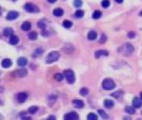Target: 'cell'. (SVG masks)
<instances>
[{"label":"cell","instance_id":"ac0fdd59","mask_svg":"<svg viewBox=\"0 0 142 120\" xmlns=\"http://www.w3.org/2000/svg\"><path fill=\"white\" fill-rule=\"evenodd\" d=\"M114 105V102H113L112 100H110V99H105L104 101V106L107 108H113Z\"/></svg>","mask_w":142,"mask_h":120},{"label":"cell","instance_id":"f1b7e54d","mask_svg":"<svg viewBox=\"0 0 142 120\" xmlns=\"http://www.w3.org/2000/svg\"><path fill=\"white\" fill-rule=\"evenodd\" d=\"M54 79H55L56 81H61L63 79V75L61 74V73H56V74L54 76Z\"/></svg>","mask_w":142,"mask_h":120},{"label":"cell","instance_id":"7dc6e473","mask_svg":"<svg viewBox=\"0 0 142 120\" xmlns=\"http://www.w3.org/2000/svg\"><path fill=\"white\" fill-rule=\"evenodd\" d=\"M141 113H142V112H141Z\"/></svg>","mask_w":142,"mask_h":120},{"label":"cell","instance_id":"5bb4252c","mask_svg":"<svg viewBox=\"0 0 142 120\" xmlns=\"http://www.w3.org/2000/svg\"><path fill=\"white\" fill-rule=\"evenodd\" d=\"M132 105L133 107L135 108H139L141 107V99H140L139 98H135L134 99H133V102H132Z\"/></svg>","mask_w":142,"mask_h":120},{"label":"cell","instance_id":"484cf974","mask_svg":"<svg viewBox=\"0 0 142 120\" xmlns=\"http://www.w3.org/2000/svg\"><path fill=\"white\" fill-rule=\"evenodd\" d=\"M87 119L88 120H97L98 119V117L97 115L94 113H90L87 116Z\"/></svg>","mask_w":142,"mask_h":120},{"label":"cell","instance_id":"603a6c76","mask_svg":"<svg viewBox=\"0 0 142 120\" xmlns=\"http://www.w3.org/2000/svg\"><path fill=\"white\" fill-rule=\"evenodd\" d=\"M101 15H102V13L99 11V10H96V11H95L93 13L92 18L95 19V20H99V19L101 17Z\"/></svg>","mask_w":142,"mask_h":120},{"label":"cell","instance_id":"277c9868","mask_svg":"<svg viewBox=\"0 0 142 120\" xmlns=\"http://www.w3.org/2000/svg\"><path fill=\"white\" fill-rule=\"evenodd\" d=\"M63 76L66 78L68 83L69 84H73L75 81V73L72 70H65L63 71Z\"/></svg>","mask_w":142,"mask_h":120},{"label":"cell","instance_id":"b9f144b4","mask_svg":"<svg viewBox=\"0 0 142 120\" xmlns=\"http://www.w3.org/2000/svg\"><path fill=\"white\" fill-rule=\"evenodd\" d=\"M115 2H116V3H122L123 0H115Z\"/></svg>","mask_w":142,"mask_h":120},{"label":"cell","instance_id":"836d02e7","mask_svg":"<svg viewBox=\"0 0 142 120\" xmlns=\"http://www.w3.org/2000/svg\"><path fill=\"white\" fill-rule=\"evenodd\" d=\"M101 4H102L103 8H107L110 6V0H103Z\"/></svg>","mask_w":142,"mask_h":120},{"label":"cell","instance_id":"ffe728a7","mask_svg":"<svg viewBox=\"0 0 142 120\" xmlns=\"http://www.w3.org/2000/svg\"><path fill=\"white\" fill-rule=\"evenodd\" d=\"M21 29L24 31H28L31 29V24L29 22V21H26V22H24L22 24V26H21Z\"/></svg>","mask_w":142,"mask_h":120},{"label":"cell","instance_id":"60d3db41","mask_svg":"<svg viewBox=\"0 0 142 120\" xmlns=\"http://www.w3.org/2000/svg\"><path fill=\"white\" fill-rule=\"evenodd\" d=\"M48 119H56V118L55 117H54V116H49V117H48Z\"/></svg>","mask_w":142,"mask_h":120},{"label":"cell","instance_id":"8fae6325","mask_svg":"<svg viewBox=\"0 0 142 120\" xmlns=\"http://www.w3.org/2000/svg\"><path fill=\"white\" fill-rule=\"evenodd\" d=\"M109 56V52L107 50H97L96 52L95 53V58H99L101 56Z\"/></svg>","mask_w":142,"mask_h":120},{"label":"cell","instance_id":"5b68a950","mask_svg":"<svg viewBox=\"0 0 142 120\" xmlns=\"http://www.w3.org/2000/svg\"><path fill=\"white\" fill-rule=\"evenodd\" d=\"M24 8V9L29 13H39V8H38V6H36L34 4L30 3H26Z\"/></svg>","mask_w":142,"mask_h":120},{"label":"cell","instance_id":"ba28073f","mask_svg":"<svg viewBox=\"0 0 142 120\" xmlns=\"http://www.w3.org/2000/svg\"><path fill=\"white\" fill-rule=\"evenodd\" d=\"M27 98H28V94H27L26 92H19V93L18 94V96H17V100H18V102H20V103L24 102L25 101L27 100Z\"/></svg>","mask_w":142,"mask_h":120},{"label":"cell","instance_id":"d6986e66","mask_svg":"<svg viewBox=\"0 0 142 120\" xmlns=\"http://www.w3.org/2000/svg\"><path fill=\"white\" fill-rule=\"evenodd\" d=\"M96 38H97V33L95 30H90L88 33V39L90 40H95Z\"/></svg>","mask_w":142,"mask_h":120},{"label":"cell","instance_id":"9a60e30c","mask_svg":"<svg viewBox=\"0 0 142 120\" xmlns=\"http://www.w3.org/2000/svg\"><path fill=\"white\" fill-rule=\"evenodd\" d=\"M3 34L4 36H6V37L11 36L12 35H14V29L12 28H9V27H7V28H5L3 29Z\"/></svg>","mask_w":142,"mask_h":120},{"label":"cell","instance_id":"30bf717a","mask_svg":"<svg viewBox=\"0 0 142 120\" xmlns=\"http://www.w3.org/2000/svg\"><path fill=\"white\" fill-rule=\"evenodd\" d=\"M72 103L75 106V108H83L84 107V103L82 100H79V99H75L72 101Z\"/></svg>","mask_w":142,"mask_h":120},{"label":"cell","instance_id":"d6a6232c","mask_svg":"<svg viewBox=\"0 0 142 120\" xmlns=\"http://www.w3.org/2000/svg\"><path fill=\"white\" fill-rule=\"evenodd\" d=\"M82 4H83V2H82V0H74V5H75L76 8L81 7Z\"/></svg>","mask_w":142,"mask_h":120},{"label":"cell","instance_id":"4dcf8cb0","mask_svg":"<svg viewBox=\"0 0 142 120\" xmlns=\"http://www.w3.org/2000/svg\"><path fill=\"white\" fill-rule=\"evenodd\" d=\"M84 14V12L83 11V10L79 9L75 12V16L77 17V18H83Z\"/></svg>","mask_w":142,"mask_h":120},{"label":"cell","instance_id":"74e56055","mask_svg":"<svg viewBox=\"0 0 142 120\" xmlns=\"http://www.w3.org/2000/svg\"><path fill=\"white\" fill-rule=\"evenodd\" d=\"M20 116L23 119H31V117H27L26 116V113H21Z\"/></svg>","mask_w":142,"mask_h":120},{"label":"cell","instance_id":"f6af8a7d","mask_svg":"<svg viewBox=\"0 0 142 120\" xmlns=\"http://www.w3.org/2000/svg\"><path fill=\"white\" fill-rule=\"evenodd\" d=\"M140 96H141V99L142 101V92H141V93H140Z\"/></svg>","mask_w":142,"mask_h":120},{"label":"cell","instance_id":"2e32d148","mask_svg":"<svg viewBox=\"0 0 142 120\" xmlns=\"http://www.w3.org/2000/svg\"><path fill=\"white\" fill-rule=\"evenodd\" d=\"M17 63H18V65L19 66H25L27 65V63H28V60L24 57H19L18 59Z\"/></svg>","mask_w":142,"mask_h":120},{"label":"cell","instance_id":"f35d334b","mask_svg":"<svg viewBox=\"0 0 142 120\" xmlns=\"http://www.w3.org/2000/svg\"><path fill=\"white\" fill-rule=\"evenodd\" d=\"M42 34H43L44 36H48V33L46 32V31H43V33H42Z\"/></svg>","mask_w":142,"mask_h":120},{"label":"cell","instance_id":"d4e9b609","mask_svg":"<svg viewBox=\"0 0 142 120\" xmlns=\"http://www.w3.org/2000/svg\"><path fill=\"white\" fill-rule=\"evenodd\" d=\"M63 25L64 28H67V29H69L72 27V25H73V23L71 22V21L69 20H63Z\"/></svg>","mask_w":142,"mask_h":120},{"label":"cell","instance_id":"7c38bea8","mask_svg":"<svg viewBox=\"0 0 142 120\" xmlns=\"http://www.w3.org/2000/svg\"><path fill=\"white\" fill-rule=\"evenodd\" d=\"M12 60H10V59L8 58H6V59H3V60H2V66L3 67V68H8V67H10L12 66Z\"/></svg>","mask_w":142,"mask_h":120},{"label":"cell","instance_id":"44dd1931","mask_svg":"<svg viewBox=\"0 0 142 120\" xmlns=\"http://www.w3.org/2000/svg\"><path fill=\"white\" fill-rule=\"evenodd\" d=\"M44 52V50L42 49V48H37V49L34 50V52H33V57H39V56L43 55Z\"/></svg>","mask_w":142,"mask_h":120},{"label":"cell","instance_id":"6da1fadb","mask_svg":"<svg viewBox=\"0 0 142 120\" xmlns=\"http://www.w3.org/2000/svg\"><path fill=\"white\" fill-rule=\"evenodd\" d=\"M119 51L123 53L125 56H129V55L133 53L134 47H133V45H131V44L126 43V44H124L122 46H120V47L119 48Z\"/></svg>","mask_w":142,"mask_h":120},{"label":"cell","instance_id":"1f68e13d","mask_svg":"<svg viewBox=\"0 0 142 120\" xmlns=\"http://www.w3.org/2000/svg\"><path fill=\"white\" fill-rule=\"evenodd\" d=\"M98 113H99V114L103 118V119H108V115L106 114V113H105L104 110H102V109H99Z\"/></svg>","mask_w":142,"mask_h":120},{"label":"cell","instance_id":"ee69618b","mask_svg":"<svg viewBox=\"0 0 142 120\" xmlns=\"http://www.w3.org/2000/svg\"><path fill=\"white\" fill-rule=\"evenodd\" d=\"M3 101H2V99L0 98V105H3Z\"/></svg>","mask_w":142,"mask_h":120},{"label":"cell","instance_id":"3957f363","mask_svg":"<svg viewBox=\"0 0 142 120\" xmlns=\"http://www.w3.org/2000/svg\"><path fill=\"white\" fill-rule=\"evenodd\" d=\"M59 56H60V55H59L58 51H52L47 56V57L45 59V61L47 64H51L53 62L57 61L59 60Z\"/></svg>","mask_w":142,"mask_h":120},{"label":"cell","instance_id":"7bdbcfd3","mask_svg":"<svg viewBox=\"0 0 142 120\" xmlns=\"http://www.w3.org/2000/svg\"><path fill=\"white\" fill-rule=\"evenodd\" d=\"M4 90V88L3 87H0V92H3Z\"/></svg>","mask_w":142,"mask_h":120},{"label":"cell","instance_id":"e0dca14e","mask_svg":"<svg viewBox=\"0 0 142 120\" xmlns=\"http://www.w3.org/2000/svg\"><path fill=\"white\" fill-rule=\"evenodd\" d=\"M53 14L56 17H61V16H63V10L62 8H57L53 10Z\"/></svg>","mask_w":142,"mask_h":120},{"label":"cell","instance_id":"ab89813d","mask_svg":"<svg viewBox=\"0 0 142 120\" xmlns=\"http://www.w3.org/2000/svg\"><path fill=\"white\" fill-rule=\"evenodd\" d=\"M56 1H57V0H48V3H54Z\"/></svg>","mask_w":142,"mask_h":120},{"label":"cell","instance_id":"d590c367","mask_svg":"<svg viewBox=\"0 0 142 120\" xmlns=\"http://www.w3.org/2000/svg\"><path fill=\"white\" fill-rule=\"evenodd\" d=\"M38 26H39V28H41L42 29H44L46 28V24L44 22L43 20H41V21H39V22L38 23Z\"/></svg>","mask_w":142,"mask_h":120},{"label":"cell","instance_id":"9c48e42d","mask_svg":"<svg viewBox=\"0 0 142 120\" xmlns=\"http://www.w3.org/2000/svg\"><path fill=\"white\" fill-rule=\"evenodd\" d=\"M18 15H19V14H18V12L10 11L8 12V14H7V16H6V19H7L8 20H16L18 17Z\"/></svg>","mask_w":142,"mask_h":120},{"label":"cell","instance_id":"7a4b0ae2","mask_svg":"<svg viewBox=\"0 0 142 120\" xmlns=\"http://www.w3.org/2000/svg\"><path fill=\"white\" fill-rule=\"evenodd\" d=\"M115 83L112 79L110 78H105L102 82V87L106 91H110V90H113L115 87Z\"/></svg>","mask_w":142,"mask_h":120},{"label":"cell","instance_id":"8992f818","mask_svg":"<svg viewBox=\"0 0 142 120\" xmlns=\"http://www.w3.org/2000/svg\"><path fill=\"white\" fill-rule=\"evenodd\" d=\"M12 75L15 77H24L28 75V71L26 69H20V70H16L12 72Z\"/></svg>","mask_w":142,"mask_h":120},{"label":"cell","instance_id":"7402d4cb","mask_svg":"<svg viewBox=\"0 0 142 120\" xmlns=\"http://www.w3.org/2000/svg\"><path fill=\"white\" fill-rule=\"evenodd\" d=\"M28 37L29 40H34L37 39L38 34H37V32H35V31H31V32L28 35Z\"/></svg>","mask_w":142,"mask_h":120},{"label":"cell","instance_id":"8d00e7d4","mask_svg":"<svg viewBox=\"0 0 142 120\" xmlns=\"http://www.w3.org/2000/svg\"><path fill=\"white\" fill-rule=\"evenodd\" d=\"M127 36H128V38H130V39H133V38L135 37V33L133 32V31H130V32L127 34Z\"/></svg>","mask_w":142,"mask_h":120},{"label":"cell","instance_id":"bcb514c9","mask_svg":"<svg viewBox=\"0 0 142 120\" xmlns=\"http://www.w3.org/2000/svg\"><path fill=\"white\" fill-rule=\"evenodd\" d=\"M1 14H2L1 13V7H0V15H1Z\"/></svg>","mask_w":142,"mask_h":120},{"label":"cell","instance_id":"83f0119b","mask_svg":"<svg viewBox=\"0 0 142 120\" xmlns=\"http://www.w3.org/2000/svg\"><path fill=\"white\" fill-rule=\"evenodd\" d=\"M123 93H124V92H121V91H117V92H113V93L111 94V96L114 98H120V97L123 95Z\"/></svg>","mask_w":142,"mask_h":120},{"label":"cell","instance_id":"52a82bcc","mask_svg":"<svg viewBox=\"0 0 142 120\" xmlns=\"http://www.w3.org/2000/svg\"><path fill=\"white\" fill-rule=\"evenodd\" d=\"M63 119L65 120H78L79 119V115L75 112H70L67 113V114H65Z\"/></svg>","mask_w":142,"mask_h":120},{"label":"cell","instance_id":"cb8c5ba5","mask_svg":"<svg viewBox=\"0 0 142 120\" xmlns=\"http://www.w3.org/2000/svg\"><path fill=\"white\" fill-rule=\"evenodd\" d=\"M135 108L134 107H130V106H128L126 107V109H125V111H126V113H128L129 114H135Z\"/></svg>","mask_w":142,"mask_h":120},{"label":"cell","instance_id":"4fadbf2b","mask_svg":"<svg viewBox=\"0 0 142 120\" xmlns=\"http://www.w3.org/2000/svg\"><path fill=\"white\" fill-rule=\"evenodd\" d=\"M18 41H19V38L17 36V35H12L11 36H10V40H9V44H10V45H15L18 43Z\"/></svg>","mask_w":142,"mask_h":120},{"label":"cell","instance_id":"e575fe53","mask_svg":"<svg viewBox=\"0 0 142 120\" xmlns=\"http://www.w3.org/2000/svg\"><path fill=\"white\" fill-rule=\"evenodd\" d=\"M106 40H107L106 35H105V34H102V35H101V37H100V40H99V44H105Z\"/></svg>","mask_w":142,"mask_h":120},{"label":"cell","instance_id":"4316f807","mask_svg":"<svg viewBox=\"0 0 142 120\" xmlns=\"http://www.w3.org/2000/svg\"><path fill=\"white\" fill-rule=\"evenodd\" d=\"M39 110V108L37 106H31L30 108H29V113L30 114H34L35 113H37V111Z\"/></svg>","mask_w":142,"mask_h":120},{"label":"cell","instance_id":"f546056e","mask_svg":"<svg viewBox=\"0 0 142 120\" xmlns=\"http://www.w3.org/2000/svg\"><path fill=\"white\" fill-rule=\"evenodd\" d=\"M88 93H89V90L87 89V88H85V87L81 88V89H80V91H79V94H80V95H82V96H84V97H85L86 95H88Z\"/></svg>","mask_w":142,"mask_h":120}]
</instances>
